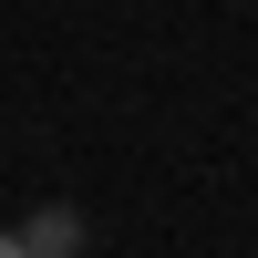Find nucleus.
Here are the masks:
<instances>
[{"instance_id": "f257e3e1", "label": "nucleus", "mask_w": 258, "mask_h": 258, "mask_svg": "<svg viewBox=\"0 0 258 258\" xmlns=\"http://www.w3.org/2000/svg\"><path fill=\"white\" fill-rule=\"evenodd\" d=\"M73 248H83V217H73V207H41V217L21 227V258H73Z\"/></svg>"}, {"instance_id": "f03ea898", "label": "nucleus", "mask_w": 258, "mask_h": 258, "mask_svg": "<svg viewBox=\"0 0 258 258\" xmlns=\"http://www.w3.org/2000/svg\"><path fill=\"white\" fill-rule=\"evenodd\" d=\"M0 258H21V238H0Z\"/></svg>"}]
</instances>
